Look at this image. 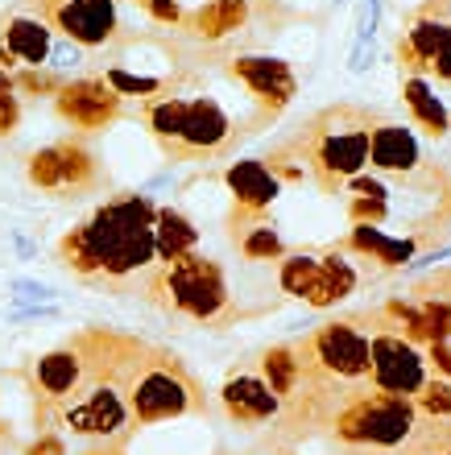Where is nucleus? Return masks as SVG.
<instances>
[{"label": "nucleus", "instance_id": "nucleus-1", "mask_svg": "<svg viewBox=\"0 0 451 455\" xmlns=\"http://www.w3.org/2000/svg\"><path fill=\"white\" fill-rule=\"evenodd\" d=\"M149 191H117L54 244V261L87 286L125 290L157 261Z\"/></svg>", "mask_w": 451, "mask_h": 455}, {"label": "nucleus", "instance_id": "nucleus-2", "mask_svg": "<svg viewBox=\"0 0 451 455\" xmlns=\"http://www.w3.org/2000/svg\"><path fill=\"white\" fill-rule=\"evenodd\" d=\"M385 112L357 100H335L327 108L310 112L290 137L278 141V149L294 157L307 170V179L319 187V195H344L348 179L368 170V137Z\"/></svg>", "mask_w": 451, "mask_h": 455}, {"label": "nucleus", "instance_id": "nucleus-3", "mask_svg": "<svg viewBox=\"0 0 451 455\" xmlns=\"http://www.w3.org/2000/svg\"><path fill=\"white\" fill-rule=\"evenodd\" d=\"M133 116H141L149 137L157 141L162 157L170 166H187V162H220L232 157L240 141L257 137L253 120H237L215 96L199 92H174V96L141 100Z\"/></svg>", "mask_w": 451, "mask_h": 455}, {"label": "nucleus", "instance_id": "nucleus-4", "mask_svg": "<svg viewBox=\"0 0 451 455\" xmlns=\"http://www.w3.org/2000/svg\"><path fill=\"white\" fill-rule=\"evenodd\" d=\"M137 290L149 307L195 327H228L245 315L232 299L224 265L215 257H203L199 249L182 252L174 261H154L137 277Z\"/></svg>", "mask_w": 451, "mask_h": 455}, {"label": "nucleus", "instance_id": "nucleus-5", "mask_svg": "<svg viewBox=\"0 0 451 455\" xmlns=\"http://www.w3.org/2000/svg\"><path fill=\"white\" fill-rule=\"evenodd\" d=\"M129 414L133 431L157 427V422L199 419V414H207V394L174 352L149 344V352L129 381Z\"/></svg>", "mask_w": 451, "mask_h": 455}, {"label": "nucleus", "instance_id": "nucleus-6", "mask_svg": "<svg viewBox=\"0 0 451 455\" xmlns=\"http://www.w3.org/2000/svg\"><path fill=\"white\" fill-rule=\"evenodd\" d=\"M302 381L310 385H368V327L365 315L327 319L294 339Z\"/></svg>", "mask_w": 451, "mask_h": 455}, {"label": "nucleus", "instance_id": "nucleus-7", "mask_svg": "<svg viewBox=\"0 0 451 455\" xmlns=\"http://www.w3.org/2000/svg\"><path fill=\"white\" fill-rule=\"evenodd\" d=\"M17 9L34 12L59 37L79 50H117L129 42H145L141 29H133L120 12V0H17Z\"/></svg>", "mask_w": 451, "mask_h": 455}, {"label": "nucleus", "instance_id": "nucleus-8", "mask_svg": "<svg viewBox=\"0 0 451 455\" xmlns=\"http://www.w3.org/2000/svg\"><path fill=\"white\" fill-rule=\"evenodd\" d=\"M418 427V410L410 397L381 394L368 385L365 394H357L340 414L332 419L335 439H344L352 447H377V451H393L406 447Z\"/></svg>", "mask_w": 451, "mask_h": 455}, {"label": "nucleus", "instance_id": "nucleus-9", "mask_svg": "<svg viewBox=\"0 0 451 455\" xmlns=\"http://www.w3.org/2000/svg\"><path fill=\"white\" fill-rule=\"evenodd\" d=\"M25 179L50 199H87L108 182V170L84 137H62L25 157Z\"/></svg>", "mask_w": 451, "mask_h": 455}, {"label": "nucleus", "instance_id": "nucleus-10", "mask_svg": "<svg viewBox=\"0 0 451 455\" xmlns=\"http://www.w3.org/2000/svg\"><path fill=\"white\" fill-rule=\"evenodd\" d=\"M224 79H232L237 87H245L253 112V129L262 132L270 129L273 120L282 116L298 96V71L286 59H273V54H257V50H245V54H228L220 62Z\"/></svg>", "mask_w": 451, "mask_h": 455}, {"label": "nucleus", "instance_id": "nucleus-11", "mask_svg": "<svg viewBox=\"0 0 451 455\" xmlns=\"http://www.w3.org/2000/svg\"><path fill=\"white\" fill-rule=\"evenodd\" d=\"M368 323V385L393 397H415L431 377L427 352L393 331L377 311H360Z\"/></svg>", "mask_w": 451, "mask_h": 455}, {"label": "nucleus", "instance_id": "nucleus-12", "mask_svg": "<svg viewBox=\"0 0 451 455\" xmlns=\"http://www.w3.org/2000/svg\"><path fill=\"white\" fill-rule=\"evenodd\" d=\"M50 104H54V116L71 129V137H84V141L87 137H100L117 120L129 116V100L120 96L100 71L67 75L62 87L50 96Z\"/></svg>", "mask_w": 451, "mask_h": 455}, {"label": "nucleus", "instance_id": "nucleus-13", "mask_svg": "<svg viewBox=\"0 0 451 455\" xmlns=\"http://www.w3.org/2000/svg\"><path fill=\"white\" fill-rule=\"evenodd\" d=\"M368 170L381 174V179L390 182H406V187H435V191L451 195L447 187L439 182V166L427 157L423 141H418V132L410 124H398V120H381L373 137H368Z\"/></svg>", "mask_w": 451, "mask_h": 455}, {"label": "nucleus", "instance_id": "nucleus-14", "mask_svg": "<svg viewBox=\"0 0 451 455\" xmlns=\"http://www.w3.org/2000/svg\"><path fill=\"white\" fill-rule=\"evenodd\" d=\"M377 277L381 274L365 261V257L340 249V244H327V249H319L315 277H310L307 294H302L298 302H302V307H310V311H332V307L348 302L352 294H360L368 282H377Z\"/></svg>", "mask_w": 451, "mask_h": 455}, {"label": "nucleus", "instance_id": "nucleus-15", "mask_svg": "<svg viewBox=\"0 0 451 455\" xmlns=\"http://www.w3.org/2000/svg\"><path fill=\"white\" fill-rule=\"evenodd\" d=\"M224 187L232 195V212H228V228L253 224V220H270V207L278 204V195L286 191L282 182L273 179V170L262 157H240L228 162Z\"/></svg>", "mask_w": 451, "mask_h": 455}, {"label": "nucleus", "instance_id": "nucleus-16", "mask_svg": "<svg viewBox=\"0 0 451 455\" xmlns=\"http://www.w3.org/2000/svg\"><path fill=\"white\" fill-rule=\"evenodd\" d=\"M220 406H224V419L240 431H257L265 422H273L282 414V397L273 394L265 377L257 369H232L220 385Z\"/></svg>", "mask_w": 451, "mask_h": 455}, {"label": "nucleus", "instance_id": "nucleus-17", "mask_svg": "<svg viewBox=\"0 0 451 455\" xmlns=\"http://www.w3.org/2000/svg\"><path fill=\"white\" fill-rule=\"evenodd\" d=\"M54 50V29L42 17L12 4L0 17V71H21V67H46Z\"/></svg>", "mask_w": 451, "mask_h": 455}, {"label": "nucleus", "instance_id": "nucleus-18", "mask_svg": "<svg viewBox=\"0 0 451 455\" xmlns=\"http://www.w3.org/2000/svg\"><path fill=\"white\" fill-rule=\"evenodd\" d=\"M423 240H427V232L390 236L381 224H352L344 236L335 240V244H340V249H348V252H357V257H365L377 274H402L406 265L418 257Z\"/></svg>", "mask_w": 451, "mask_h": 455}, {"label": "nucleus", "instance_id": "nucleus-19", "mask_svg": "<svg viewBox=\"0 0 451 455\" xmlns=\"http://www.w3.org/2000/svg\"><path fill=\"white\" fill-rule=\"evenodd\" d=\"M84 385V356L75 352V344L50 347L34 360V397L42 406V419L59 414V406Z\"/></svg>", "mask_w": 451, "mask_h": 455}, {"label": "nucleus", "instance_id": "nucleus-20", "mask_svg": "<svg viewBox=\"0 0 451 455\" xmlns=\"http://www.w3.org/2000/svg\"><path fill=\"white\" fill-rule=\"evenodd\" d=\"M398 96H402L406 112H410V129H418L427 141H443L451 132V108L443 104L439 87L431 84V79H423V75H402Z\"/></svg>", "mask_w": 451, "mask_h": 455}, {"label": "nucleus", "instance_id": "nucleus-21", "mask_svg": "<svg viewBox=\"0 0 451 455\" xmlns=\"http://www.w3.org/2000/svg\"><path fill=\"white\" fill-rule=\"evenodd\" d=\"M451 37V21H443V17H418L402 29V37H398V67H402V75H423L427 79L431 62H435V54H439L443 46H447Z\"/></svg>", "mask_w": 451, "mask_h": 455}, {"label": "nucleus", "instance_id": "nucleus-22", "mask_svg": "<svg viewBox=\"0 0 451 455\" xmlns=\"http://www.w3.org/2000/svg\"><path fill=\"white\" fill-rule=\"evenodd\" d=\"M154 249H157V261H174L182 252L199 249V228L187 212L170 204H157L154 212Z\"/></svg>", "mask_w": 451, "mask_h": 455}, {"label": "nucleus", "instance_id": "nucleus-23", "mask_svg": "<svg viewBox=\"0 0 451 455\" xmlns=\"http://www.w3.org/2000/svg\"><path fill=\"white\" fill-rule=\"evenodd\" d=\"M228 236L237 244V252L245 261L253 265H278L286 257V240L282 232L273 228V220H253V224H240V228H228Z\"/></svg>", "mask_w": 451, "mask_h": 455}, {"label": "nucleus", "instance_id": "nucleus-24", "mask_svg": "<svg viewBox=\"0 0 451 455\" xmlns=\"http://www.w3.org/2000/svg\"><path fill=\"white\" fill-rule=\"evenodd\" d=\"M257 372H262L265 385H270L282 402H290V397H294V389H298V381H302V364H298L294 339H290V344L265 347L262 356H257Z\"/></svg>", "mask_w": 451, "mask_h": 455}, {"label": "nucleus", "instance_id": "nucleus-25", "mask_svg": "<svg viewBox=\"0 0 451 455\" xmlns=\"http://www.w3.org/2000/svg\"><path fill=\"white\" fill-rule=\"evenodd\" d=\"M410 402H415L418 419H427V422H451V381H447V377H435V372H431L427 385H423V389H418Z\"/></svg>", "mask_w": 451, "mask_h": 455}, {"label": "nucleus", "instance_id": "nucleus-26", "mask_svg": "<svg viewBox=\"0 0 451 455\" xmlns=\"http://www.w3.org/2000/svg\"><path fill=\"white\" fill-rule=\"evenodd\" d=\"M62 79L67 75L50 71V67H21V71H12V87H17L21 100H50L62 87Z\"/></svg>", "mask_w": 451, "mask_h": 455}, {"label": "nucleus", "instance_id": "nucleus-27", "mask_svg": "<svg viewBox=\"0 0 451 455\" xmlns=\"http://www.w3.org/2000/svg\"><path fill=\"white\" fill-rule=\"evenodd\" d=\"M21 116H25V100L17 96V87H12V75L0 71V141L21 129Z\"/></svg>", "mask_w": 451, "mask_h": 455}, {"label": "nucleus", "instance_id": "nucleus-28", "mask_svg": "<svg viewBox=\"0 0 451 455\" xmlns=\"http://www.w3.org/2000/svg\"><path fill=\"white\" fill-rule=\"evenodd\" d=\"M348 220H352V224H385V220H390V199L348 195Z\"/></svg>", "mask_w": 451, "mask_h": 455}, {"label": "nucleus", "instance_id": "nucleus-29", "mask_svg": "<svg viewBox=\"0 0 451 455\" xmlns=\"http://www.w3.org/2000/svg\"><path fill=\"white\" fill-rule=\"evenodd\" d=\"M9 290L17 302H54L59 299V290L50 286V282H34V277H12Z\"/></svg>", "mask_w": 451, "mask_h": 455}, {"label": "nucleus", "instance_id": "nucleus-30", "mask_svg": "<svg viewBox=\"0 0 451 455\" xmlns=\"http://www.w3.org/2000/svg\"><path fill=\"white\" fill-rule=\"evenodd\" d=\"M423 352H427L431 372H435V377H447V381H451V339H435V344H427Z\"/></svg>", "mask_w": 451, "mask_h": 455}, {"label": "nucleus", "instance_id": "nucleus-31", "mask_svg": "<svg viewBox=\"0 0 451 455\" xmlns=\"http://www.w3.org/2000/svg\"><path fill=\"white\" fill-rule=\"evenodd\" d=\"M377 25H381V0H365V4H360V12H357V37L373 42Z\"/></svg>", "mask_w": 451, "mask_h": 455}, {"label": "nucleus", "instance_id": "nucleus-32", "mask_svg": "<svg viewBox=\"0 0 451 455\" xmlns=\"http://www.w3.org/2000/svg\"><path fill=\"white\" fill-rule=\"evenodd\" d=\"M427 79H431L435 87H447V92H451V37H447V46L435 54V62H431Z\"/></svg>", "mask_w": 451, "mask_h": 455}, {"label": "nucleus", "instance_id": "nucleus-33", "mask_svg": "<svg viewBox=\"0 0 451 455\" xmlns=\"http://www.w3.org/2000/svg\"><path fill=\"white\" fill-rule=\"evenodd\" d=\"M29 319H59V307L29 302V307H17V311H9V323H29Z\"/></svg>", "mask_w": 451, "mask_h": 455}, {"label": "nucleus", "instance_id": "nucleus-34", "mask_svg": "<svg viewBox=\"0 0 451 455\" xmlns=\"http://www.w3.org/2000/svg\"><path fill=\"white\" fill-rule=\"evenodd\" d=\"M25 455H67V443H62V435H37L34 443H29V451Z\"/></svg>", "mask_w": 451, "mask_h": 455}, {"label": "nucleus", "instance_id": "nucleus-35", "mask_svg": "<svg viewBox=\"0 0 451 455\" xmlns=\"http://www.w3.org/2000/svg\"><path fill=\"white\" fill-rule=\"evenodd\" d=\"M373 59H377V50H373V42H365V37H357V50H352V62H348V67H352V71H368V67H373Z\"/></svg>", "mask_w": 451, "mask_h": 455}, {"label": "nucleus", "instance_id": "nucleus-36", "mask_svg": "<svg viewBox=\"0 0 451 455\" xmlns=\"http://www.w3.org/2000/svg\"><path fill=\"white\" fill-rule=\"evenodd\" d=\"M12 244H17V252H21V261H29V257H34V252H37V249H34V240H25L21 232L12 236Z\"/></svg>", "mask_w": 451, "mask_h": 455}, {"label": "nucleus", "instance_id": "nucleus-37", "mask_svg": "<svg viewBox=\"0 0 451 455\" xmlns=\"http://www.w3.org/2000/svg\"><path fill=\"white\" fill-rule=\"evenodd\" d=\"M335 4H344V0H335Z\"/></svg>", "mask_w": 451, "mask_h": 455}, {"label": "nucleus", "instance_id": "nucleus-38", "mask_svg": "<svg viewBox=\"0 0 451 455\" xmlns=\"http://www.w3.org/2000/svg\"><path fill=\"white\" fill-rule=\"evenodd\" d=\"M443 455H451V451H443Z\"/></svg>", "mask_w": 451, "mask_h": 455}]
</instances>
